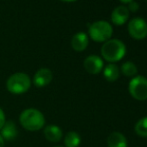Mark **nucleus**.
<instances>
[{
	"label": "nucleus",
	"mask_w": 147,
	"mask_h": 147,
	"mask_svg": "<svg viewBox=\"0 0 147 147\" xmlns=\"http://www.w3.org/2000/svg\"><path fill=\"white\" fill-rule=\"evenodd\" d=\"M19 123L27 131L37 132L44 128L45 116L37 108H26L20 113Z\"/></svg>",
	"instance_id": "f257e3e1"
},
{
	"label": "nucleus",
	"mask_w": 147,
	"mask_h": 147,
	"mask_svg": "<svg viewBox=\"0 0 147 147\" xmlns=\"http://www.w3.org/2000/svg\"><path fill=\"white\" fill-rule=\"evenodd\" d=\"M126 54V45L116 38L109 39L101 46V55L110 63L120 61Z\"/></svg>",
	"instance_id": "f03ea898"
},
{
	"label": "nucleus",
	"mask_w": 147,
	"mask_h": 147,
	"mask_svg": "<svg viewBox=\"0 0 147 147\" xmlns=\"http://www.w3.org/2000/svg\"><path fill=\"white\" fill-rule=\"evenodd\" d=\"M32 85V80L28 74L24 72H16L10 75L6 81V89L14 95L26 93Z\"/></svg>",
	"instance_id": "7ed1b4c3"
},
{
	"label": "nucleus",
	"mask_w": 147,
	"mask_h": 147,
	"mask_svg": "<svg viewBox=\"0 0 147 147\" xmlns=\"http://www.w3.org/2000/svg\"><path fill=\"white\" fill-rule=\"evenodd\" d=\"M88 34L95 42H106L113 34L112 25L106 20H98L88 24Z\"/></svg>",
	"instance_id": "20e7f679"
},
{
	"label": "nucleus",
	"mask_w": 147,
	"mask_h": 147,
	"mask_svg": "<svg viewBox=\"0 0 147 147\" xmlns=\"http://www.w3.org/2000/svg\"><path fill=\"white\" fill-rule=\"evenodd\" d=\"M129 93L138 101L147 100V78L141 75L132 77L128 85Z\"/></svg>",
	"instance_id": "39448f33"
},
{
	"label": "nucleus",
	"mask_w": 147,
	"mask_h": 147,
	"mask_svg": "<svg viewBox=\"0 0 147 147\" xmlns=\"http://www.w3.org/2000/svg\"><path fill=\"white\" fill-rule=\"evenodd\" d=\"M128 32L132 38L142 40L147 36V22L141 17H135L128 22Z\"/></svg>",
	"instance_id": "423d86ee"
},
{
	"label": "nucleus",
	"mask_w": 147,
	"mask_h": 147,
	"mask_svg": "<svg viewBox=\"0 0 147 147\" xmlns=\"http://www.w3.org/2000/svg\"><path fill=\"white\" fill-rule=\"evenodd\" d=\"M53 79V74L49 68L43 67L38 69L35 72L33 76L32 83L34 84L35 87L37 88H43L45 86L49 85Z\"/></svg>",
	"instance_id": "0eeeda50"
},
{
	"label": "nucleus",
	"mask_w": 147,
	"mask_h": 147,
	"mask_svg": "<svg viewBox=\"0 0 147 147\" xmlns=\"http://www.w3.org/2000/svg\"><path fill=\"white\" fill-rule=\"evenodd\" d=\"M83 66L85 70L90 74H98L103 70L104 62L98 55H89L84 59Z\"/></svg>",
	"instance_id": "6e6552de"
},
{
	"label": "nucleus",
	"mask_w": 147,
	"mask_h": 147,
	"mask_svg": "<svg viewBox=\"0 0 147 147\" xmlns=\"http://www.w3.org/2000/svg\"><path fill=\"white\" fill-rule=\"evenodd\" d=\"M129 10H128L127 6L125 5H119L113 9L112 13H111V21L115 25H123L127 22L128 18H129Z\"/></svg>",
	"instance_id": "1a4fd4ad"
},
{
	"label": "nucleus",
	"mask_w": 147,
	"mask_h": 147,
	"mask_svg": "<svg viewBox=\"0 0 147 147\" xmlns=\"http://www.w3.org/2000/svg\"><path fill=\"white\" fill-rule=\"evenodd\" d=\"M0 135L4 139V141H12L18 135L17 125L13 120H6L4 125L0 129Z\"/></svg>",
	"instance_id": "9d476101"
},
{
	"label": "nucleus",
	"mask_w": 147,
	"mask_h": 147,
	"mask_svg": "<svg viewBox=\"0 0 147 147\" xmlns=\"http://www.w3.org/2000/svg\"><path fill=\"white\" fill-rule=\"evenodd\" d=\"M43 133L47 141L52 143H57L63 138V131L58 125H55V124H49L45 126Z\"/></svg>",
	"instance_id": "9b49d317"
},
{
	"label": "nucleus",
	"mask_w": 147,
	"mask_h": 147,
	"mask_svg": "<svg viewBox=\"0 0 147 147\" xmlns=\"http://www.w3.org/2000/svg\"><path fill=\"white\" fill-rule=\"evenodd\" d=\"M89 38L88 35L85 32H77L72 36L71 39V46L77 52L84 51L88 46Z\"/></svg>",
	"instance_id": "f8f14e48"
},
{
	"label": "nucleus",
	"mask_w": 147,
	"mask_h": 147,
	"mask_svg": "<svg viewBox=\"0 0 147 147\" xmlns=\"http://www.w3.org/2000/svg\"><path fill=\"white\" fill-rule=\"evenodd\" d=\"M108 147H127V139L120 132H112L107 138Z\"/></svg>",
	"instance_id": "ddd939ff"
},
{
	"label": "nucleus",
	"mask_w": 147,
	"mask_h": 147,
	"mask_svg": "<svg viewBox=\"0 0 147 147\" xmlns=\"http://www.w3.org/2000/svg\"><path fill=\"white\" fill-rule=\"evenodd\" d=\"M120 69L114 63H109L103 69V76L109 82H114L119 78Z\"/></svg>",
	"instance_id": "4468645a"
},
{
	"label": "nucleus",
	"mask_w": 147,
	"mask_h": 147,
	"mask_svg": "<svg viewBox=\"0 0 147 147\" xmlns=\"http://www.w3.org/2000/svg\"><path fill=\"white\" fill-rule=\"evenodd\" d=\"M81 143V137L75 131H69L64 137V147H78Z\"/></svg>",
	"instance_id": "2eb2a0df"
},
{
	"label": "nucleus",
	"mask_w": 147,
	"mask_h": 147,
	"mask_svg": "<svg viewBox=\"0 0 147 147\" xmlns=\"http://www.w3.org/2000/svg\"><path fill=\"white\" fill-rule=\"evenodd\" d=\"M120 72H121L123 75L127 76V77H134V76H136V74H137L138 69H137V66H136L133 62L126 61L121 65Z\"/></svg>",
	"instance_id": "dca6fc26"
},
{
	"label": "nucleus",
	"mask_w": 147,
	"mask_h": 147,
	"mask_svg": "<svg viewBox=\"0 0 147 147\" xmlns=\"http://www.w3.org/2000/svg\"><path fill=\"white\" fill-rule=\"evenodd\" d=\"M135 132L137 135L147 138V116L139 119L135 124Z\"/></svg>",
	"instance_id": "f3484780"
},
{
	"label": "nucleus",
	"mask_w": 147,
	"mask_h": 147,
	"mask_svg": "<svg viewBox=\"0 0 147 147\" xmlns=\"http://www.w3.org/2000/svg\"><path fill=\"white\" fill-rule=\"evenodd\" d=\"M127 8H128V10H129V12H136L139 9V4L136 1H131L130 3H128Z\"/></svg>",
	"instance_id": "a211bd4d"
},
{
	"label": "nucleus",
	"mask_w": 147,
	"mask_h": 147,
	"mask_svg": "<svg viewBox=\"0 0 147 147\" xmlns=\"http://www.w3.org/2000/svg\"><path fill=\"white\" fill-rule=\"evenodd\" d=\"M6 122V115L4 113V110L0 107V129L2 128V126L4 125V123Z\"/></svg>",
	"instance_id": "6ab92c4d"
},
{
	"label": "nucleus",
	"mask_w": 147,
	"mask_h": 147,
	"mask_svg": "<svg viewBox=\"0 0 147 147\" xmlns=\"http://www.w3.org/2000/svg\"><path fill=\"white\" fill-rule=\"evenodd\" d=\"M5 145V141H4V139L2 138V136L0 135V147H4Z\"/></svg>",
	"instance_id": "aec40b11"
},
{
	"label": "nucleus",
	"mask_w": 147,
	"mask_h": 147,
	"mask_svg": "<svg viewBox=\"0 0 147 147\" xmlns=\"http://www.w3.org/2000/svg\"><path fill=\"white\" fill-rule=\"evenodd\" d=\"M119 1H121L122 3H130L131 1H134V0H119Z\"/></svg>",
	"instance_id": "412c9836"
},
{
	"label": "nucleus",
	"mask_w": 147,
	"mask_h": 147,
	"mask_svg": "<svg viewBox=\"0 0 147 147\" xmlns=\"http://www.w3.org/2000/svg\"><path fill=\"white\" fill-rule=\"evenodd\" d=\"M60 1H63V2H74V1H77V0H60Z\"/></svg>",
	"instance_id": "4be33fe9"
},
{
	"label": "nucleus",
	"mask_w": 147,
	"mask_h": 147,
	"mask_svg": "<svg viewBox=\"0 0 147 147\" xmlns=\"http://www.w3.org/2000/svg\"><path fill=\"white\" fill-rule=\"evenodd\" d=\"M53 147H64V146H53Z\"/></svg>",
	"instance_id": "5701e85b"
},
{
	"label": "nucleus",
	"mask_w": 147,
	"mask_h": 147,
	"mask_svg": "<svg viewBox=\"0 0 147 147\" xmlns=\"http://www.w3.org/2000/svg\"><path fill=\"white\" fill-rule=\"evenodd\" d=\"M145 1H147V0H145Z\"/></svg>",
	"instance_id": "b1692460"
}]
</instances>
